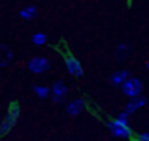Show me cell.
<instances>
[{"mask_svg":"<svg viewBox=\"0 0 149 141\" xmlns=\"http://www.w3.org/2000/svg\"><path fill=\"white\" fill-rule=\"evenodd\" d=\"M37 15H39V10H37L36 5H27L23 10H19V16L23 19H26V21H31V19L37 18Z\"/></svg>","mask_w":149,"mask_h":141,"instance_id":"obj_10","label":"cell"},{"mask_svg":"<svg viewBox=\"0 0 149 141\" xmlns=\"http://www.w3.org/2000/svg\"><path fill=\"white\" fill-rule=\"evenodd\" d=\"M128 77H130V72L127 69H119V70H116V72L111 74L109 80H111V83H112V85L120 87L123 83V80L128 79Z\"/></svg>","mask_w":149,"mask_h":141,"instance_id":"obj_8","label":"cell"},{"mask_svg":"<svg viewBox=\"0 0 149 141\" xmlns=\"http://www.w3.org/2000/svg\"><path fill=\"white\" fill-rule=\"evenodd\" d=\"M64 67H66V70L74 77H82L84 75V67H82L80 61H79L75 56H72V54H68V56L64 58Z\"/></svg>","mask_w":149,"mask_h":141,"instance_id":"obj_5","label":"cell"},{"mask_svg":"<svg viewBox=\"0 0 149 141\" xmlns=\"http://www.w3.org/2000/svg\"><path fill=\"white\" fill-rule=\"evenodd\" d=\"M85 107H87L85 99L77 98V99H72V101H69L68 104H66V112H68V115H71V117H75V115H79Z\"/></svg>","mask_w":149,"mask_h":141,"instance_id":"obj_6","label":"cell"},{"mask_svg":"<svg viewBox=\"0 0 149 141\" xmlns=\"http://www.w3.org/2000/svg\"><path fill=\"white\" fill-rule=\"evenodd\" d=\"M8 114H10L11 117H15V119L18 120V117H19V114H21V107H19V104H18V103H11L10 107H8Z\"/></svg>","mask_w":149,"mask_h":141,"instance_id":"obj_15","label":"cell"},{"mask_svg":"<svg viewBox=\"0 0 149 141\" xmlns=\"http://www.w3.org/2000/svg\"><path fill=\"white\" fill-rule=\"evenodd\" d=\"M50 96H52L53 103L56 104H63L66 101V96H68V87L63 80H55L50 88Z\"/></svg>","mask_w":149,"mask_h":141,"instance_id":"obj_3","label":"cell"},{"mask_svg":"<svg viewBox=\"0 0 149 141\" xmlns=\"http://www.w3.org/2000/svg\"><path fill=\"white\" fill-rule=\"evenodd\" d=\"M47 40H48V37H47V34H43V32H36V34L32 35V43L37 45V47L45 45Z\"/></svg>","mask_w":149,"mask_h":141,"instance_id":"obj_14","label":"cell"},{"mask_svg":"<svg viewBox=\"0 0 149 141\" xmlns=\"http://www.w3.org/2000/svg\"><path fill=\"white\" fill-rule=\"evenodd\" d=\"M107 128L119 140H132L133 138V130L128 127V124H122V122L116 120V119L107 122Z\"/></svg>","mask_w":149,"mask_h":141,"instance_id":"obj_1","label":"cell"},{"mask_svg":"<svg viewBox=\"0 0 149 141\" xmlns=\"http://www.w3.org/2000/svg\"><path fill=\"white\" fill-rule=\"evenodd\" d=\"M120 88H122V93L127 96V98H133V96L141 95L143 82L138 79V77H132V75H130L128 79L123 80V83L120 85Z\"/></svg>","mask_w":149,"mask_h":141,"instance_id":"obj_2","label":"cell"},{"mask_svg":"<svg viewBox=\"0 0 149 141\" xmlns=\"http://www.w3.org/2000/svg\"><path fill=\"white\" fill-rule=\"evenodd\" d=\"M130 56V47L127 43H119L116 47V58L119 61H123Z\"/></svg>","mask_w":149,"mask_h":141,"instance_id":"obj_12","label":"cell"},{"mask_svg":"<svg viewBox=\"0 0 149 141\" xmlns=\"http://www.w3.org/2000/svg\"><path fill=\"white\" fill-rule=\"evenodd\" d=\"M146 67H148V70H149V58H148V61H146Z\"/></svg>","mask_w":149,"mask_h":141,"instance_id":"obj_17","label":"cell"},{"mask_svg":"<svg viewBox=\"0 0 149 141\" xmlns=\"http://www.w3.org/2000/svg\"><path fill=\"white\" fill-rule=\"evenodd\" d=\"M34 93H36L37 98L47 99L50 96V88L47 85H36V87H34Z\"/></svg>","mask_w":149,"mask_h":141,"instance_id":"obj_13","label":"cell"},{"mask_svg":"<svg viewBox=\"0 0 149 141\" xmlns=\"http://www.w3.org/2000/svg\"><path fill=\"white\" fill-rule=\"evenodd\" d=\"M13 59V53L7 45H0V66L5 67L8 66V63Z\"/></svg>","mask_w":149,"mask_h":141,"instance_id":"obj_11","label":"cell"},{"mask_svg":"<svg viewBox=\"0 0 149 141\" xmlns=\"http://www.w3.org/2000/svg\"><path fill=\"white\" fill-rule=\"evenodd\" d=\"M144 104H146V96H143V95L133 96V98H130V101L127 103L125 112L127 114H133V112H136L138 109L144 107Z\"/></svg>","mask_w":149,"mask_h":141,"instance_id":"obj_7","label":"cell"},{"mask_svg":"<svg viewBox=\"0 0 149 141\" xmlns=\"http://www.w3.org/2000/svg\"><path fill=\"white\" fill-rule=\"evenodd\" d=\"M50 67H52V63L45 56H34L27 63V69L34 74H43L47 70H50Z\"/></svg>","mask_w":149,"mask_h":141,"instance_id":"obj_4","label":"cell"},{"mask_svg":"<svg viewBox=\"0 0 149 141\" xmlns=\"http://www.w3.org/2000/svg\"><path fill=\"white\" fill-rule=\"evenodd\" d=\"M15 124H16V119L11 117V115L7 112V115L3 117V120H2V124H0V136H5V135L15 127Z\"/></svg>","mask_w":149,"mask_h":141,"instance_id":"obj_9","label":"cell"},{"mask_svg":"<svg viewBox=\"0 0 149 141\" xmlns=\"http://www.w3.org/2000/svg\"><path fill=\"white\" fill-rule=\"evenodd\" d=\"M136 141H149V131H143V133H138L135 136Z\"/></svg>","mask_w":149,"mask_h":141,"instance_id":"obj_16","label":"cell"},{"mask_svg":"<svg viewBox=\"0 0 149 141\" xmlns=\"http://www.w3.org/2000/svg\"><path fill=\"white\" fill-rule=\"evenodd\" d=\"M135 141H136V140H135Z\"/></svg>","mask_w":149,"mask_h":141,"instance_id":"obj_18","label":"cell"}]
</instances>
